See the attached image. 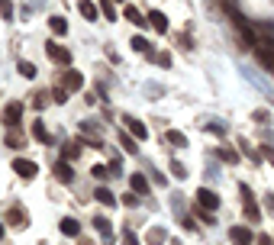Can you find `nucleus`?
<instances>
[{
	"mask_svg": "<svg viewBox=\"0 0 274 245\" xmlns=\"http://www.w3.org/2000/svg\"><path fill=\"white\" fill-rule=\"evenodd\" d=\"M126 19H129V23H136V26H145V19H142V13L136 10V6H126Z\"/></svg>",
	"mask_w": 274,
	"mask_h": 245,
	"instance_id": "22",
	"label": "nucleus"
},
{
	"mask_svg": "<svg viewBox=\"0 0 274 245\" xmlns=\"http://www.w3.org/2000/svg\"><path fill=\"white\" fill-rule=\"evenodd\" d=\"M197 207H203V210H210V213H213V210L219 207V197L213 194V190L200 187V190H197Z\"/></svg>",
	"mask_w": 274,
	"mask_h": 245,
	"instance_id": "6",
	"label": "nucleus"
},
{
	"mask_svg": "<svg viewBox=\"0 0 274 245\" xmlns=\"http://www.w3.org/2000/svg\"><path fill=\"white\" fill-rule=\"evenodd\" d=\"M32 135H36L39 142H52V135L45 132V126H42V122H36V126H32Z\"/></svg>",
	"mask_w": 274,
	"mask_h": 245,
	"instance_id": "25",
	"label": "nucleus"
},
{
	"mask_svg": "<svg viewBox=\"0 0 274 245\" xmlns=\"http://www.w3.org/2000/svg\"><path fill=\"white\" fill-rule=\"evenodd\" d=\"M58 229H61V236H71V239H78V236H81V223L71 220V216H65V220L58 223Z\"/></svg>",
	"mask_w": 274,
	"mask_h": 245,
	"instance_id": "11",
	"label": "nucleus"
},
{
	"mask_svg": "<svg viewBox=\"0 0 274 245\" xmlns=\"http://www.w3.org/2000/svg\"><path fill=\"white\" fill-rule=\"evenodd\" d=\"M16 68H19V74H23V78H36V68H32L29 61H19Z\"/></svg>",
	"mask_w": 274,
	"mask_h": 245,
	"instance_id": "29",
	"label": "nucleus"
},
{
	"mask_svg": "<svg viewBox=\"0 0 274 245\" xmlns=\"http://www.w3.org/2000/svg\"><path fill=\"white\" fill-rule=\"evenodd\" d=\"M258 245H274V242L268 239V236H258Z\"/></svg>",
	"mask_w": 274,
	"mask_h": 245,
	"instance_id": "39",
	"label": "nucleus"
},
{
	"mask_svg": "<svg viewBox=\"0 0 274 245\" xmlns=\"http://www.w3.org/2000/svg\"><path fill=\"white\" fill-rule=\"evenodd\" d=\"M0 236H3V229H0Z\"/></svg>",
	"mask_w": 274,
	"mask_h": 245,
	"instance_id": "43",
	"label": "nucleus"
},
{
	"mask_svg": "<svg viewBox=\"0 0 274 245\" xmlns=\"http://www.w3.org/2000/svg\"><path fill=\"white\" fill-rule=\"evenodd\" d=\"M113 3H126V0H113Z\"/></svg>",
	"mask_w": 274,
	"mask_h": 245,
	"instance_id": "41",
	"label": "nucleus"
},
{
	"mask_svg": "<svg viewBox=\"0 0 274 245\" xmlns=\"http://www.w3.org/2000/svg\"><path fill=\"white\" fill-rule=\"evenodd\" d=\"M164 139H168L171 145H177V148H184V145H187V139H184V132H177V129H168V132H164Z\"/></svg>",
	"mask_w": 274,
	"mask_h": 245,
	"instance_id": "19",
	"label": "nucleus"
},
{
	"mask_svg": "<svg viewBox=\"0 0 274 245\" xmlns=\"http://www.w3.org/2000/svg\"><path fill=\"white\" fill-rule=\"evenodd\" d=\"M0 16H3V19H13V3H10V0H0Z\"/></svg>",
	"mask_w": 274,
	"mask_h": 245,
	"instance_id": "30",
	"label": "nucleus"
},
{
	"mask_svg": "<svg viewBox=\"0 0 274 245\" xmlns=\"http://www.w3.org/2000/svg\"><path fill=\"white\" fill-rule=\"evenodd\" d=\"M239 190H242V200H245V207H242V210H245V216H249L252 223H258V220H262V210L255 207V197H252V190L245 187V184H242Z\"/></svg>",
	"mask_w": 274,
	"mask_h": 245,
	"instance_id": "3",
	"label": "nucleus"
},
{
	"mask_svg": "<svg viewBox=\"0 0 274 245\" xmlns=\"http://www.w3.org/2000/svg\"><path fill=\"white\" fill-rule=\"evenodd\" d=\"M145 242H148V245H161V242H164V229H152V233L145 236Z\"/></svg>",
	"mask_w": 274,
	"mask_h": 245,
	"instance_id": "24",
	"label": "nucleus"
},
{
	"mask_svg": "<svg viewBox=\"0 0 274 245\" xmlns=\"http://www.w3.org/2000/svg\"><path fill=\"white\" fill-rule=\"evenodd\" d=\"M55 178H58L61 184H71V178H74L71 165H68V161H58V165H55Z\"/></svg>",
	"mask_w": 274,
	"mask_h": 245,
	"instance_id": "13",
	"label": "nucleus"
},
{
	"mask_svg": "<svg viewBox=\"0 0 274 245\" xmlns=\"http://www.w3.org/2000/svg\"><path fill=\"white\" fill-rule=\"evenodd\" d=\"M78 10H81V16H87V19H97L100 6L94 3V0H81V3H78Z\"/></svg>",
	"mask_w": 274,
	"mask_h": 245,
	"instance_id": "17",
	"label": "nucleus"
},
{
	"mask_svg": "<svg viewBox=\"0 0 274 245\" xmlns=\"http://www.w3.org/2000/svg\"><path fill=\"white\" fill-rule=\"evenodd\" d=\"M52 97H55V100H58V104H65V100H68V91H65V87H58V91H55V94H52Z\"/></svg>",
	"mask_w": 274,
	"mask_h": 245,
	"instance_id": "36",
	"label": "nucleus"
},
{
	"mask_svg": "<svg viewBox=\"0 0 274 245\" xmlns=\"http://www.w3.org/2000/svg\"><path fill=\"white\" fill-rule=\"evenodd\" d=\"M123 245H139V242H136V236L129 233V229H123Z\"/></svg>",
	"mask_w": 274,
	"mask_h": 245,
	"instance_id": "35",
	"label": "nucleus"
},
{
	"mask_svg": "<svg viewBox=\"0 0 274 245\" xmlns=\"http://www.w3.org/2000/svg\"><path fill=\"white\" fill-rule=\"evenodd\" d=\"M49 29L55 36H68V19L65 16H49Z\"/></svg>",
	"mask_w": 274,
	"mask_h": 245,
	"instance_id": "16",
	"label": "nucleus"
},
{
	"mask_svg": "<svg viewBox=\"0 0 274 245\" xmlns=\"http://www.w3.org/2000/svg\"><path fill=\"white\" fill-rule=\"evenodd\" d=\"M129 184H133V194H145L148 197V178H145V174H133V178H129Z\"/></svg>",
	"mask_w": 274,
	"mask_h": 245,
	"instance_id": "12",
	"label": "nucleus"
},
{
	"mask_svg": "<svg viewBox=\"0 0 274 245\" xmlns=\"http://www.w3.org/2000/svg\"><path fill=\"white\" fill-rule=\"evenodd\" d=\"M133 49H136V52H142L145 58H155V49H152V42H148V39H142V36H136V39H133Z\"/></svg>",
	"mask_w": 274,
	"mask_h": 245,
	"instance_id": "14",
	"label": "nucleus"
},
{
	"mask_svg": "<svg viewBox=\"0 0 274 245\" xmlns=\"http://www.w3.org/2000/svg\"><path fill=\"white\" fill-rule=\"evenodd\" d=\"M219 158H223L226 165H236V161H239V155L232 152V148H226V145H223V148H219Z\"/></svg>",
	"mask_w": 274,
	"mask_h": 245,
	"instance_id": "23",
	"label": "nucleus"
},
{
	"mask_svg": "<svg viewBox=\"0 0 274 245\" xmlns=\"http://www.w3.org/2000/svg\"><path fill=\"white\" fill-rule=\"evenodd\" d=\"M6 223L16 226V229H26V226H29V216H26L23 207H10V210H6Z\"/></svg>",
	"mask_w": 274,
	"mask_h": 245,
	"instance_id": "7",
	"label": "nucleus"
},
{
	"mask_svg": "<svg viewBox=\"0 0 274 245\" xmlns=\"http://www.w3.org/2000/svg\"><path fill=\"white\" fill-rule=\"evenodd\" d=\"M123 203H126V207H139V194H126Z\"/></svg>",
	"mask_w": 274,
	"mask_h": 245,
	"instance_id": "34",
	"label": "nucleus"
},
{
	"mask_svg": "<svg viewBox=\"0 0 274 245\" xmlns=\"http://www.w3.org/2000/svg\"><path fill=\"white\" fill-rule=\"evenodd\" d=\"M94 200H100V203H104V207H113V203H116V200H113V194H110L107 187H100L97 194H94Z\"/></svg>",
	"mask_w": 274,
	"mask_h": 245,
	"instance_id": "21",
	"label": "nucleus"
},
{
	"mask_svg": "<svg viewBox=\"0 0 274 245\" xmlns=\"http://www.w3.org/2000/svg\"><path fill=\"white\" fill-rule=\"evenodd\" d=\"M155 58H158V65H164V68L171 65V55H168V52H161V55H155Z\"/></svg>",
	"mask_w": 274,
	"mask_h": 245,
	"instance_id": "37",
	"label": "nucleus"
},
{
	"mask_svg": "<svg viewBox=\"0 0 274 245\" xmlns=\"http://www.w3.org/2000/svg\"><path fill=\"white\" fill-rule=\"evenodd\" d=\"M19 117H23V104H19V100H13V104H6V107H3V126H6V129L16 126Z\"/></svg>",
	"mask_w": 274,
	"mask_h": 245,
	"instance_id": "4",
	"label": "nucleus"
},
{
	"mask_svg": "<svg viewBox=\"0 0 274 245\" xmlns=\"http://www.w3.org/2000/svg\"><path fill=\"white\" fill-rule=\"evenodd\" d=\"M123 122H126V129L133 132V139H148L145 122H139V120H133V117H123Z\"/></svg>",
	"mask_w": 274,
	"mask_h": 245,
	"instance_id": "9",
	"label": "nucleus"
},
{
	"mask_svg": "<svg viewBox=\"0 0 274 245\" xmlns=\"http://www.w3.org/2000/svg\"><path fill=\"white\" fill-rule=\"evenodd\" d=\"M61 84H65V91H81V87H84V74L81 71H68L65 78H61Z\"/></svg>",
	"mask_w": 274,
	"mask_h": 245,
	"instance_id": "10",
	"label": "nucleus"
},
{
	"mask_svg": "<svg viewBox=\"0 0 274 245\" xmlns=\"http://www.w3.org/2000/svg\"><path fill=\"white\" fill-rule=\"evenodd\" d=\"M148 23H152L158 32H168V16H164L161 10H152V13H148Z\"/></svg>",
	"mask_w": 274,
	"mask_h": 245,
	"instance_id": "15",
	"label": "nucleus"
},
{
	"mask_svg": "<svg viewBox=\"0 0 274 245\" xmlns=\"http://www.w3.org/2000/svg\"><path fill=\"white\" fill-rule=\"evenodd\" d=\"M61 152H65V158H78V142H65V148H61Z\"/></svg>",
	"mask_w": 274,
	"mask_h": 245,
	"instance_id": "28",
	"label": "nucleus"
},
{
	"mask_svg": "<svg viewBox=\"0 0 274 245\" xmlns=\"http://www.w3.org/2000/svg\"><path fill=\"white\" fill-rule=\"evenodd\" d=\"M171 171H174V178H187V168L181 161H171Z\"/></svg>",
	"mask_w": 274,
	"mask_h": 245,
	"instance_id": "33",
	"label": "nucleus"
},
{
	"mask_svg": "<svg viewBox=\"0 0 274 245\" xmlns=\"http://www.w3.org/2000/svg\"><path fill=\"white\" fill-rule=\"evenodd\" d=\"M94 226H97V233H100V236H104V242H113V233H110V220L97 216V220H94Z\"/></svg>",
	"mask_w": 274,
	"mask_h": 245,
	"instance_id": "18",
	"label": "nucleus"
},
{
	"mask_svg": "<svg viewBox=\"0 0 274 245\" xmlns=\"http://www.w3.org/2000/svg\"><path fill=\"white\" fill-rule=\"evenodd\" d=\"M81 245H91V242H81Z\"/></svg>",
	"mask_w": 274,
	"mask_h": 245,
	"instance_id": "42",
	"label": "nucleus"
},
{
	"mask_svg": "<svg viewBox=\"0 0 274 245\" xmlns=\"http://www.w3.org/2000/svg\"><path fill=\"white\" fill-rule=\"evenodd\" d=\"M32 97H36V100H32V107H39V110H42V107H45V104H49V94H45V91H39V94H32Z\"/></svg>",
	"mask_w": 274,
	"mask_h": 245,
	"instance_id": "31",
	"label": "nucleus"
},
{
	"mask_svg": "<svg viewBox=\"0 0 274 245\" xmlns=\"http://www.w3.org/2000/svg\"><path fill=\"white\" fill-rule=\"evenodd\" d=\"M45 52H49V58L58 61V65H68V61H71V52H68L65 45H58V42H45Z\"/></svg>",
	"mask_w": 274,
	"mask_h": 245,
	"instance_id": "5",
	"label": "nucleus"
},
{
	"mask_svg": "<svg viewBox=\"0 0 274 245\" xmlns=\"http://www.w3.org/2000/svg\"><path fill=\"white\" fill-rule=\"evenodd\" d=\"M265 200H268V210L274 213V194H268V197H265Z\"/></svg>",
	"mask_w": 274,
	"mask_h": 245,
	"instance_id": "40",
	"label": "nucleus"
},
{
	"mask_svg": "<svg viewBox=\"0 0 274 245\" xmlns=\"http://www.w3.org/2000/svg\"><path fill=\"white\" fill-rule=\"evenodd\" d=\"M6 145H23V135H19V132H13V129H10V132H6Z\"/></svg>",
	"mask_w": 274,
	"mask_h": 245,
	"instance_id": "32",
	"label": "nucleus"
},
{
	"mask_svg": "<svg viewBox=\"0 0 274 245\" xmlns=\"http://www.w3.org/2000/svg\"><path fill=\"white\" fill-rule=\"evenodd\" d=\"M262 155H265V158H268L271 165H274V148H271V145H265V152H262Z\"/></svg>",
	"mask_w": 274,
	"mask_h": 245,
	"instance_id": "38",
	"label": "nucleus"
},
{
	"mask_svg": "<svg viewBox=\"0 0 274 245\" xmlns=\"http://www.w3.org/2000/svg\"><path fill=\"white\" fill-rule=\"evenodd\" d=\"M13 171H16L23 181H32L39 174V168H36V161H29V158H13Z\"/></svg>",
	"mask_w": 274,
	"mask_h": 245,
	"instance_id": "2",
	"label": "nucleus"
},
{
	"mask_svg": "<svg viewBox=\"0 0 274 245\" xmlns=\"http://www.w3.org/2000/svg\"><path fill=\"white\" fill-rule=\"evenodd\" d=\"M120 145L126 148L129 155H136V152H139V148H136V139H133V135H126V132H120Z\"/></svg>",
	"mask_w": 274,
	"mask_h": 245,
	"instance_id": "20",
	"label": "nucleus"
},
{
	"mask_svg": "<svg viewBox=\"0 0 274 245\" xmlns=\"http://www.w3.org/2000/svg\"><path fill=\"white\" fill-rule=\"evenodd\" d=\"M229 239H232V245H252V242H255V236L249 233V226H232Z\"/></svg>",
	"mask_w": 274,
	"mask_h": 245,
	"instance_id": "8",
	"label": "nucleus"
},
{
	"mask_svg": "<svg viewBox=\"0 0 274 245\" xmlns=\"http://www.w3.org/2000/svg\"><path fill=\"white\" fill-rule=\"evenodd\" d=\"M91 174H94L97 181H107V178H110V168H104V165H94V168H91Z\"/></svg>",
	"mask_w": 274,
	"mask_h": 245,
	"instance_id": "27",
	"label": "nucleus"
},
{
	"mask_svg": "<svg viewBox=\"0 0 274 245\" xmlns=\"http://www.w3.org/2000/svg\"><path fill=\"white\" fill-rule=\"evenodd\" d=\"M255 55H258V61H262L265 68L274 74V42H262L258 39V45H255Z\"/></svg>",
	"mask_w": 274,
	"mask_h": 245,
	"instance_id": "1",
	"label": "nucleus"
},
{
	"mask_svg": "<svg viewBox=\"0 0 274 245\" xmlns=\"http://www.w3.org/2000/svg\"><path fill=\"white\" fill-rule=\"evenodd\" d=\"M97 6H100V10L107 13V19H116V10H113V0H100Z\"/></svg>",
	"mask_w": 274,
	"mask_h": 245,
	"instance_id": "26",
	"label": "nucleus"
}]
</instances>
